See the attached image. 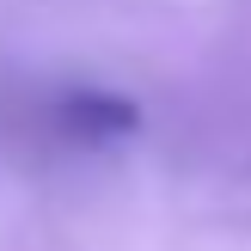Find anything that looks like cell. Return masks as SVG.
Wrapping results in <instances>:
<instances>
[{"mask_svg":"<svg viewBox=\"0 0 251 251\" xmlns=\"http://www.w3.org/2000/svg\"><path fill=\"white\" fill-rule=\"evenodd\" d=\"M141 129V110L117 92H68L55 104V135L80 147H104V141H123V135Z\"/></svg>","mask_w":251,"mask_h":251,"instance_id":"1","label":"cell"}]
</instances>
